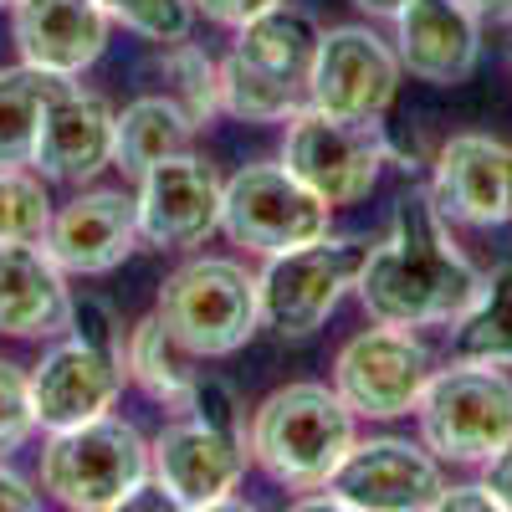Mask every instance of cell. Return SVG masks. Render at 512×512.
<instances>
[{"label": "cell", "mask_w": 512, "mask_h": 512, "mask_svg": "<svg viewBox=\"0 0 512 512\" xmlns=\"http://www.w3.org/2000/svg\"><path fill=\"white\" fill-rule=\"evenodd\" d=\"M482 272L466 262V251L451 241V221L436 210L431 190H405L395 200L390 231L369 246L359 267V303L374 323L395 328H441L466 313L477 297Z\"/></svg>", "instance_id": "1"}, {"label": "cell", "mask_w": 512, "mask_h": 512, "mask_svg": "<svg viewBox=\"0 0 512 512\" xmlns=\"http://www.w3.org/2000/svg\"><path fill=\"white\" fill-rule=\"evenodd\" d=\"M354 410L344 395L328 390L318 379H297L272 390L262 405L251 410L246 425V451L262 472L287 487V492H318L328 487L333 466L349 456L354 436Z\"/></svg>", "instance_id": "2"}, {"label": "cell", "mask_w": 512, "mask_h": 512, "mask_svg": "<svg viewBox=\"0 0 512 512\" xmlns=\"http://www.w3.org/2000/svg\"><path fill=\"white\" fill-rule=\"evenodd\" d=\"M149 482V441L118 415H98L47 431L41 446V492L72 512H113L128 507Z\"/></svg>", "instance_id": "3"}, {"label": "cell", "mask_w": 512, "mask_h": 512, "mask_svg": "<svg viewBox=\"0 0 512 512\" xmlns=\"http://www.w3.org/2000/svg\"><path fill=\"white\" fill-rule=\"evenodd\" d=\"M415 420L431 456L456 466H487L497 451L512 446V379L502 374V364L451 359V369H436L425 379Z\"/></svg>", "instance_id": "4"}, {"label": "cell", "mask_w": 512, "mask_h": 512, "mask_svg": "<svg viewBox=\"0 0 512 512\" xmlns=\"http://www.w3.org/2000/svg\"><path fill=\"white\" fill-rule=\"evenodd\" d=\"M154 313L200 359H226L262 328L256 277L231 256H190L185 267H175L159 287Z\"/></svg>", "instance_id": "5"}, {"label": "cell", "mask_w": 512, "mask_h": 512, "mask_svg": "<svg viewBox=\"0 0 512 512\" xmlns=\"http://www.w3.org/2000/svg\"><path fill=\"white\" fill-rule=\"evenodd\" d=\"M282 164L338 210L359 205L379 185V169L390 164V139H384L379 118H338L308 103L287 118Z\"/></svg>", "instance_id": "6"}, {"label": "cell", "mask_w": 512, "mask_h": 512, "mask_svg": "<svg viewBox=\"0 0 512 512\" xmlns=\"http://www.w3.org/2000/svg\"><path fill=\"white\" fill-rule=\"evenodd\" d=\"M369 246L349 236H318L308 246H292L267 256L262 277H256V303H262V323L277 338H313L333 308L344 303V292L359 282Z\"/></svg>", "instance_id": "7"}, {"label": "cell", "mask_w": 512, "mask_h": 512, "mask_svg": "<svg viewBox=\"0 0 512 512\" xmlns=\"http://www.w3.org/2000/svg\"><path fill=\"white\" fill-rule=\"evenodd\" d=\"M328 210L333 205L318 200L282 159L277 164L262 159V164H241L226 180L221 231L256 256H277L328 236Z\"/></svg>", "instance_id": "8"}, {"label": "cell", "mask_w": 512, "mask_h": 512, "mask_svg": "<svg viewBox=\"0 0 512 512\" xmlns=\"http://www.w3.org/2000/svg\"><path fill=\"white\" fill-rule=\"evenodd\" d=\"M431 349L410 328L379 323L354 333L333 359V390L359 420H400L415 415L425 379H431Z\"/></svg>", "instance_id": "9"}, {"label": "cell", "mask_w": 512, "mask_h": 512, "mask_svg": "<svg viewBox=\"0 0 512 512\" xmlns=\"http://www.w3.org/2000/svg\"><path fill=\"white\" fill-rule=\"evenodd\" d=\"M246 436H231L200 415H180L149 441V477L164 487L169 507L205 512L226 507L246 477Z\"/></svg>", "instance_id": "10"}, {"label": "cell", "mask_w": 512, "mask_h": 512, "mask_svg": "<svg viewBox=\"0 0 512 512\" xmlns=\"http://www.w3.org/2000/svg\"><path fill=\"white\" fill-rule=\"evenodd\" d=\"M441 487V456L425 451V441L410 446L400 436L354 441L328 477V492L354 512H425L441 502Z\"/></svg>", "instance_id": "11"}, {"label": "cell", "mask_w": 512, "mask_h": 512, "mask_svg": "<svg viewBox=\"0 0 512 512\" xmlns=\"http://www.w3.org/2000/svg\"><path fill=\"white\" fill-rule=\"evenodd\" d=\"M400 57L369 26H333L318 41L308 103L338 118H384L400 93Z\"/></svg>", "instance_id": "12"}, {"label": "cell", "mask_w": 512, "mask_h": 512, "mask_svg": "<svg viewBox=\"0 0 512 512\" xmlns=\"http://www.w3.org/2000/svg\"><path fill=\"white\" fill-rule=\"evenodd\" d=\"M226 180L190 149L139 175V241L154 251H195L221 231Z\"/></svg>", "instance_id": "13"}, {"label": "cell", "mask_w": 512, "mask_h": 512, "mask_svg": "<svg viewBox=\"0 0 512 512\" xmlns=\"http://www.w3.org/2000/svg\"><path fill=\"white\" fill-rule=\"evenodd\" d=\"M26 379H31L36 431H67V425L98 420L113 410L128 369H123V354L98 349L77 333H62V344L41 354V364Z\"/></svg>", "instance_id": "14"}, {"label": "cell", "mask_w": 512, "mask_h": 512, "mask_svg": "<svg viewBox=\"0 0 512 512\" xmlns=\"http://www.w3.org/2000/svg\"><path fill=\"white\" fill-rule=\"evenodd\" d=\"M431 200L451 226L492 231L512 221V144L492 134H456L436 154Z\"/></svg>", "instance_id": "15"}, {"label": "cell", "mask_w": 512, "mask_h": 512, "mask_svg": "<svg viewBox=\"0 0 512 512\" xmlns=\"http://www.w3.org/2000/svg\"><path fill=\"white\" fill-rule=\"evenodd\" d=\"M41 246L52 251V262L67 277H103L144 246L139 205L123 190H82L52 210V226L41 236Z\"/></svg>", "instance_id": "16"}, {"label": "cell", "mask_w": 512, "mask_h": 512, "mask_svg": "<svg viewBox=\"0 0 512 512\" xmlns=\"http://www.w3.org/2000/svg\"><path fill=\"white\" fill-rule=\"evenodd\" d=\"M113 128L118 113L103 93H82L77 82L47 103L41 118V134L31 149V169L52 185H93L103 169L113 164Z\"/></svg>", "instance_id": "17"}, {"label": "cell", "mask_w": 512, "mask_h": 512, "mask_svg": "<svg viewBox=\"0 0 512 512\" xmlns=\"http://www.w3.org/2000/svg\"><path fill=\"white\" fill-rule=\"evenodd\" d=\"M395 57L431 88H456L482 57V16L472 0H405L395 11Z\"/></svg>", "instance_id": "18"}, {"label": "cell", "mask_w": 512, "mask_h": 512, "mask_svg": "<svg viewBox=\"0 0 512 512\" xmlns=\"http://www.w3.org/2000/svg\"><path fill=\"white\" fill-rule=\"evenodd\" d=\"M113 16L98 0H16L11 6V41L26 67L52 77H82L108 47Z\"/></svg>", "instance_id": "19"}, {"label": "cell", "mask_w": 512, "mask_h": 512, "mask_svg": "<svg viewBox=\"0 0 512 512\" xmlns=\"http://www.w3.org/2000/svg\"><path fill=\"white\" fill-rule=\"evenodd\" d=\"M72 323L67 272L41 241H0V338L47 344Z\"/></svg>", "instance_id": "20"}, {"label": "cell", "mask_w": 512, "mask_h": 512, "mask_svg": "<svg viewBox=\"0 0 512 512\" xmlns=\"http://www.w3.org/2000/svg\"><path fill=\"white\" fill-rule=\"evenodd\" d=\"M318 41H323V26L308 11H297V6H287V0H277L272 11L251 16L246 26H236L231 57H241L246 67H256L262 77L282 82V88L308 93Z\"/></svg>", "instance_id": "21"}, {"label": "cell", "mask_w": 512, "mask_h": 512, "mask_svg": "<svg viewBox=\"0 0 512 512\" xmlns=\"http://www.w3.org/2000/svg\"><path fill=\"white\" fill-rule=\"evenodd\" d=\"M123 369H128V379H134L149 400H159L164 410H175V415H185L195 384L205 374L200 369V354H190L180 338L164 328L159 313H149V318H139L134 328H128Z\"/></svg>", "instance_id": "22"}, {"label": "cell", "mask_w": 512, "mask_h": 512, "mask_svg": "<svg viewBox=\"0 0 512 512\" xmlns=\"http://www.w3.org/2000/svg\"><path fill=\"white\" fill-rule=\"evenodd\" d=\"M195 128L200 123L169 93L134 98L118 113V128H113V169H123L128 180H139V175H149L159 159L185 154L190 139H195Z\"/></svg>", "instance_id": "23"}, {"label": "cell", "mask_w": 512, "mask_h": 512, "mask_svg": "<svg viewBox=\"0 0 512 512\" xmlns=\"http://www.w3.org/2000/svg\"><path fill=\"white\" fill-rule=\"evenodd\" d=\"M451 359L512 369V262L487 272L466 313L451 323Z\"/></svg>", "instance_id": "24"}, {"label": "cell", "mask_w": 512, "mask_h": 512, "mask_svg": "<svg viewBox=\"0 0 512 512\" xmlns=\"http://www.w3.org/2000/svg\"><path fill=\"white\" fill-rule=\"evenodd\" d=\"M72 77H52L41 67H0V164H31L47 103Z\"/></svg>", "instance_id": "25"}, {"label": "cell", "mask_w": 512, "mask_h": 512, "mask_svg": "<svg viewBox=\"0 0 512 512\" xmlns=\"http://www.w3.org/2000/svg\"><path fill=\"white\" fill-rule=\"evenodd\" d=\"M297 108H308V93L282 88V82L246 67L241 57L221 62V113L246 118V123H287Z\"/></svg>", "instance_id": "26"}, {"label": "cell", "mask_w": 512, "mask_h": 512, "mask_svg": "<svg viewBox=\"0 0 512 512\" xmlns=\"http://www.w3.org/2000/svg\"><path fill=\"white\" fill-rule=\"evenodd\" d=\"M164 77H169V98H175L200 128L221 113V62H210L190 36L164 47Z\"/></svg>", "instance_id": "27"}, {"label": "cell", "mask_w": 512, "mask_h": 512, "mask_svg": "<svg viewBox=\"0 0 512 512\" xmlns=\"http://www.w3.org/2000/svg\"><path fill=\"white\" fill-rule=\"evenodd\" d=\"M47 180L26 164H0V241H41L52 226Z\"/></svg>", "instance_id": "28"}, {"label": "cell", "mask_w": 512, "mask_h": 512, "mask_svg": "<svg viewBox=\"0 0 512 512\" xmlns=\"http://www.w3.org/2000/svg\"><path fill=\"white\" fill-rule=\"evenodd\" d=\"M98 6L118 26H128L144 41H154V47L185 41L195 31V0H98Z\"/></svg>", "instance_id": "29"}, {"label": "cell", "mask_w": 512, "mask_h": 512, "mask_svg": "<svg viewBox=\"0 0 512 512\" xmlns=\"http://www.w3.org/2000/svg\"><path fill=\"white\" fill-rule=\"evenodd\" d=\"M36 436V410H31V379L21 364L0 359V461L21 451Z\"/></svg>", "instance_id": "30"}, {"label": "cell", "mask_w": 512, "mask_h": 512, "mask_svg": "<svg viewBox=\"0 0 512 512\" xmlns=\"http://www.w3.org/2000/svg\"><path fill=\"white\" fill-rule=\"evenodd\" d=\"M185 415H200V420L221 425V431H231V436H246V405H241V395H236V384L221 379V374H210V369L200 374Z\"/></svg>", "instance_id": "31"}, {"label": "cell", "mask_w": 512, "mask_h": 512, "mask_svg": "<svg viewBox=\"0 0 512 512\" xmlns=\"http://www.w3.org/2000/svg\"><path fill=\"white\" fill-rule=\"evenodd\" d=\"M67 333L88 338V344H98V349H113V354H123V344H128L123 318L113 313V303H103V297H72V323H67Z\"/></svg>", "instance_id": "32"}, {"label": "cell", "mask_w": 512, "mask_h": 512, "mask_svg": "<svg viewBox=\"0 0 512 512\" xmlns=\"http://www.w3.org/2000/svg\"><path fill=\"white\" fill-rule=\"evenodd\" d=\"M277 0H195V16L216 21V26H246L251 16L272 11Z\"/></svg>", "instance_id": "33"}, {"label": "cell", "mask_w": 512, "mask_h": 512, "mask_svg": "<svg viewBox=\"0 0 512 512\" xmlns=\"http://www.w3.org/2000/svg\"><path fill=\"white\" fill-rule=\"evenodd\" d=\"M41 492H31L26 477H16L11 466H0V512H36Z\"/></svg>", "instance_id": "34"}, {"label": "cell", "mask_w": 512, "mask_h": 512, "mask_svg": "<svg viewBox=\"0 0 512 512\" xmlns=\"http://www.w3.org/2000/svg\"><path fill=\"white\" fill-rule=\"evenodd\" d=\"M441 512H492L497 507V497H492V487L482 482V487H441V502H436Z\"/></svg>", "instance_id": "35"}, {"label": "cell", "mask_w": 512, "mask_h": 512, "mask_svg": "<svg viewBox=\"0 0 512 512\" xmlns=\"http://www.w3.org/2000/svg\"><path fill=\"white\" fill-rule=\"evenodd\" d=\"M482 472H487V487H492L497 507H507V512H512V446H507V451H497V456L482 466Z\"/></svg>", "instance_id": "36"}, {"label": "cell", "mask_w": 512, "mask_h": 512, "mask_svg": "<svg viewBox=\"0 0 512 512\" xmlns=\"http://www.w3.org/2000/svg\"><path fill=\"white\" fill-rule=\"evenodd\" d=\"M472 11L492 26H512V0H472Z\"/></svg>", "instance_id": "37"}, {"label": "cell", "mask_w": 512, "mask_h": 512, "mask_svg": "<svg viewBox=\"0 0 512 512\" xmlns=\"http://www.w3.org/2000/svg\"><path fill=\"white\" fill-rule=\"evenodd\" d=\"M354 6H359L364 16H390V21H395V11L405 6V0H354Z\"/></svg>", "instance_id": "38"}, {"label": "cell", "mask_w": 512, "mask_h": 512, "mask_svg": "<svg viewBox=\"0 0 512 512\" xmlns=\"http://www.w3.org/2000/svg\"><path fill=\"white\" fill-rule=\"evenodd\" d=\"M0 6H16V0H0Z\"/></svg>", "instance_id": "39"}]
</instances>
